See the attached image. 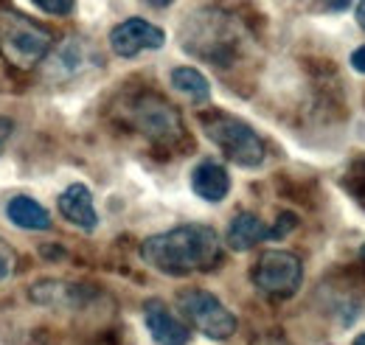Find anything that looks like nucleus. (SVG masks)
<instances>
[{
	"mask_svg": "<svg viewBox=\"0 0 365 345\" xmlns=\"http://www.w3.org/2000/svg\"><path fill=\"white\" fill-rule=\"evenodd\" d=\"M31 3L51 17H68L76 11V0H31Z\"/></svg>",
	"mask_w": 365,
	"mask_h": 345,
	"instance_id": "a211bd4d",
	"label": "nucleus"
},
{
	"mask_svg": "<svg viewBox=\"0 0 365 345\" xmlns=\"http://www.w3.org/2000/svg\"><path fill=\"white\" fill-rule=\"evenodd\" d=\"M349 62H351V68H354L357 73H363L365 76V45H360V48L351 53V59H349Z\"/></svg>",
	"mask_w": 365,
	"mask_h": 345,
	"instance_id": "412c9836",
	"label": "nucleus"
},
{
	"mask_svg": "<svg viewBox=\"0 0 365 345\" xmlns=\"http://www.w3.org/2000/svg\"><path fill=\"white\" fill-rule=\"evenodd\" d=\"M250 281L264 298L289 301L301 289L304 261L289 250H264L250 269Z\"/></svg>",
	"mask_w": 365,
	"mask_h": 345,
	"instance_id": "0eeeda50",
	"label": "nucleus"
},
{
	"mask_svg": "<svg viewBox=\"0 0 365 345\" xmlns=\"http://www.w3.org/2000/svg\"><path fill=\"white\" fill-rule=\"evenodd\" d=\"M6 216L20 230H48L51 227V214L34 197H26V194H17L6 202Z\"/></svg>",
	"mask_w": 365,
	"mask_h": 345,
	"instance_id": "4468645a",
	"label": "nucleus"
},
{
	"mask_svg": "<svg viewBox=\"0 0 365 345\" xmlns=\"http://www.w3.org/2000/svg\"><path fill=\"white\" fill-rule=\"evenodd\" d=\"M169 82L172 87L185 96L191 104H205V101H211V85H208V79L197 71V68H188V65H182V68H175L172 73H169Z\"/></svg>",
	"mask_w": 365,
	"mask_h": 345,
	"instance_id": "dca6fc26",
	"label": "nucleus"
},
{
	"mask_svg": "<svg viewBox=\"0 0 365 345\" xmlns=\"http://www.w3.org/2000/svg\"><path fill=\"white\" fill-rule=\"evenodd\" d=\"M146 3H149L152 9H169V6L175 3V0H146Z\"/></svg>",
	"mask_w": 365,
	"mask_h": 345,
	"instance_id": "5701e85b",
	"label": "nucleus"
},
{
	"mask_svg": "<svg viewBox=\"0 0 365 345\" xmlns=\"http://www.w3.org/2000/svg\"><path fill=\"white\" fill-rule=\"evenodd\" d=\"M53 48L51 31L37 26L31 17H26L17 9H0V56L20 68L31 71L46 62Z\"/></svg>",
	"mask_w": 365,
	"mask_h": 345,
	"instance_id": "f03ea898",
	"label": "nucleus"
},
{
	"mask_svg": "<svg viewBox=\"0 0 365 345\" xmlns=\"http://www.w3.org/2000/svg\"><path fill=\"white\" fill-rule=\"evenodd\" d=\"M298 214H292V211H284V214H278L275 219V225L270 227V233H267V239H273V242H281L284 236H289L295 227H298Z\"/></svg>",
	"mask_w": 365,
	"mask_h": 345,
	"instance_id": "f3484780",
	"label": "nucleus"
},
{
	"mask_svg": "<svg viewBox=\"0 0 365 345\" xmlns=\"http://www.w3.org/2000/svg\"><path fill=\"white\" fill-rule=\"evenodd\" d=\"M11 132H14V121L0 115V155L6 152V146H9V140H11Z\"/></svg>",
	"mask_w": 365,
	"mask_h": 345,
	"instance_id": "aec40b11",
	"label": "nucleus"
},
{
	"mask_svg": "<svg viewBox=\"0 0 365 345\" xmlns=\"http://www.w3.org/2000/svg\"><path fill=\"white\" fill-rule=\"evenodd\" d=\"M178 309L188 326H194L208 340L225 343L236 334V314L225 303L208 289H180L178 292Z\"/></svg>",
	"mask_w": 365,
	"mask_h": 345,
	"instance_id": "423d86ee",
	"label": "nucleus"
},
{
	"mask_svg": "<svg viewBox=\"0 0 365 345\" xmlns=\"http://www.w3.org/2000/svg\"><path fill=\"white\" fill-rule=\"evenodd\" d=\"M138 256L146 267L169 278L211 272L222 261V239L211 225H178L143 239Z\"/></svg>",
	"mask_w": 365,
	"mask_h": 345,
	"instance_id": "f257e3e1",
	"label": "nucleus"
},
{
	"mask_svg": "<svg viewBox=\"0 0 365 345\" xmlns=\"http://www.w3.org/2000/svg\"><path fill=\"white\" fill-rule=\"evenodd\" d=\"M98 59H96V51L88 40L82 37H68L62 45L51 48V53L43 62V76L48 82L59 85V82H71L76 76H82L88 68H93Z\"/></svg>",
	"mask_w": 365,
	"mask_h": 345,
	"instance_id": "6e6552de",
	"label": "nucleus"
},
{
	"mask_svg": "<svg viewBox=\"0 0 365 345\" xmlns=\"http://www.w3.org/2000/svg\"><path fill=\"white\" fill-rule=\"evenodd\" d=\"M166 45V31L143 17H127L110 31V48L121 59H133L143 51H160Z\"/></svg>",
	"mask_w": 365,
	"mask_h": 345,
	"instance_id": "1a4fd4ad",
	"label": "nucleus"
},
{
	"mask_svg": "<svg viewBox=\"0 0 365 345\" xmlns=\"http://www.w3.org/2000/svg\"><path fill=\"white\" fill-rule=\"evenodd\" d=\"M14 267H17V256H14L11 244L6 239H0V281H9L14 275Z\"/></svg>",
	"mask_w": 365,
	"mask_h": 345,
	"instance_id": "6ab92c4d",
	"label": "nucleus"
},
{
	"mask_svg": "<svg viewBox=\"0 0 365 345\" xmlns=\"http://www.w3.org/2000/svg\"><path fill=\"white\" fill-rule=\"evenodd\" d=\"M270 227L262 222V216L250 214V211H242L230 219L228 233H225V244L236 253H247L253 250L256 244H262L267 239Z\"/></svg>",
	"mask_w": 365,
	"mask_h": 345,
	"instance_id": "ddd939ff",
	"label": "nucleus"
},
{
	"mask_svg": "<svg viewBox=\"0 0 365 345\" xmlns=\"http://www.w3.org/2000/svg\"><path fill=\"white\" fill-rule=\"evenodd\" d=\"M205 138L228 158L230 163L242 169H259L267 160V146L262 135L253 130L250 124L233 118L228 113H211L200 118Z\"/></svg>",
	"mask_w": 365,
	"mask_h": 345,
	"instance_id": "7ed1b4c3",
	"label": "nucleus"
},
{
	"mask_svg": "<svg viewBox=\"0 0 365 345\" xmlns=\"http://www.w3.org/2000/svg\"><path fill=\"white\" fill-rule=\"evenodd\" d=\"M56 208H59V214L65 216L71 225H76V227H82L88 233L96 230V225H98V214H96V205H93V194L85 182H71L59 194Z\"/></svg>",
	"mask_w": 365,
	"mask_h": 345,
	"instance_id": "9b49d317",
	"label": "nucleus"
},
{
	"mask_svg": "<svg viewBox=\"0 0 365 345\" xmlns=\"http://www.w3.org/2000/svg\"><path fill=\"white\" fill-rule=\"evenodd\" d=\"M191 191L205 202H222L230 194V174L217 160H200L191 172Z\"/></svg>",
	"mask_w": 365,
	"mask_h": 345,
	"instance_id": "f8f14e48",
	"label": "nucleus"
},
{
	"mask_svg": "<svg viewBox=\"0 0 365 345\" xmlns=\"http://www.w3.org/2000/svg\"><path fill=\"white\" fill-rule=\"evenodd\" d=\"M354 17H357L360 29L365 31V0H360V3H357V9H354Z\"/></svg>",
	"mask_w": 365,
	"mask_h": 345,
	"instance_id": "4be33fe9",
	"label": "nucleus"
},
{
	"mask_svg": "<svg viewBox=\"0 0 365 345\" xmlns=\"http://www.w3.org/2000/svg\"><path fill=\"white\" fill-rule=\"evenodd\" d=\"M351 345H365V334H357V337H354V343Z\"/></svg>",
	"mask_w": 365,
	"mask_h": 345,
	"instance_id": "b1692460",
	"label": "nucleus"
},
{
	"mask_svg": "<svg viewBox=\"0 0 365 345\" xmlns=\"http://www.w3.org/2000/svg\"><path fill=\"white\" fill-rule=\"evenodd\" d=\"M143 323L158 345H188L191 340L188 323L178 314H172V309L160 298L143 301Z\"/></svg>",
	"mask_w": 365,
	"mask_h": 345,
	"instance_id": "9d476101",
	"label": "nucleus"
},
{
	"mask_svg": "<svg viewBox=\"0 0 365 345\" xmlns=\"http://www.w3.org/2000/svg\"><path fill=\"white\" fill-rule=\"evenodd\" d=\"M127 118L146 140L158 146H175L185 135L182 118L175 110V104H169L163 96H155V93H143L133 98L127 107Z\"/></svg>",
	"mask_w": 365,
	"mask_h": 345,
	"instance_id": "39448f33",
	"label": "nucleus"
},
{
	"mask_svg": "<svg viewBox=\"0 0 365 345\" xmlns=\"http://www.w3.org/2000/svg\"><path fill=\"white\" fill-rule=\"evenodd\" d=\"M242 31L236 26H230L228 17L217 14V11H205L188 20L185 34H182V48L214 62V65H225L230 56L236 53Z\"/></svg>",
	"mask_w": 365,
	"mask_h": 345,
	"instance_id": "20e7f679",
	"label": "nucleus"
},
{
	"mask_svg": "<svg viewBox=\"0 0 365 345\" xmlns=\"http://www.w3.org/2000/svg\"><path fill=\"white\" fill-rule=\"evenodd\" d=\"M31 298L46 306H79L85 303V292L76 284H65V281H40L31 287Z\"/></svg>",
	"mask_w": 365,
	"mask_h": 345,
	"instance_id": "2eb2a0df",
	"label": "nucleus"
}]
</instances>
